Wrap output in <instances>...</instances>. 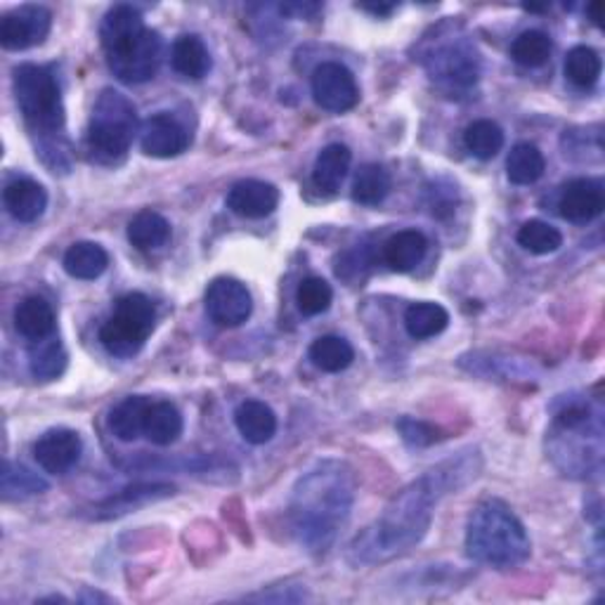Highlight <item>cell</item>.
Returning <instances> with one entry per match:
<instances>
[{
    "label": "cell",
    "instance_id": "f546056e",
    "mask_svg": "<svg viewBox=\"0 0 605 605\" xmlns=\"http://www.w3.org/2000/svg\"><path fill=\"white\" fill-rule=\"evenodd\" d=\"M391 173L381 164H365L353 180V201L362 206H379L391 194Z\"/></svg>",
    "mask_w": 605,
    "mask_h": 605
},
{
    "label": "cell",
    "instance_id": "ac0fdd59",
    "mask_svg": "<svg viewBox=\"0 0 605 605\" xmlns=\"http://www.w3.org/2000/svg\"><path fill=\"white\" fill-rule=\"evenodd\" d=\"M428 253V239L419 230H400L383 244V263L393 273H412Z\"/></svg>",
    "mask_w": 605,
    "mask_h": 605
},
{
    "label": "cell",
    "instance_id": "d590c367",
    "mask_svg": "<svg viewBox=\"0 0 605 605\" xmlns=\"http://www.w3.org/2000/svg\"><path fill=\"white\" fill-rule=\"evenodd\" d=\"M516 239L522 249L534 255H549L563 247V235L544 220H528L518 230Z\"/></svg>",
    "mask_w": 605,
    "mask_h": 605
},
{
    "label": "cell",
    "instance_id": "1f68e13d",
    "mask_svg": "<svg viewBox=\"0 0 605 605\" xmlns=\"http://www.w3.org/2000/svg\"><path fill=\"white\" fill-rule=\"evenodd\" d=\"M603 72L601 55L589 46H575L566 58V76L575 88L589 90L598 84Z\"/></svg>",
    "mask_w": 605,
    "mask_h": 605
},
{
    "label": "cell",
    "instance_id": "5bb4252c",
    "mask_svg": "<svg viewBox=\"0 0 605 605\" xmlns=\"http://www.w3.org/2000/svg\"><path fill=\"white\" fill-rule=\"evenodd\" d=\"M605 209L603 182L596 178H575L560 190L558 213L568 223L587 225L596 220Z\"/></svg>",
    "mask_w": 605,
    "mask_h": 605
},
{
    "label": "cell",
    "instance_id": "52a82bcc",
    "mask_svg": "<svg viewBox=\"0 0 605 605\" xmlns=\"http://www.w3.org/2000/svg\"><path fill=\"white\" fill-rule=\"evenodd\" d=\"M138 133V112L133 102L114 88H104L96 100L86 133L90 159L102 166H116L126 159Z\"/></svg>",
    "mask_w": 605,
    "mask_h": 605
},
{
    "label": "cell",
    "instance_id": "44dd1931",
    "mask_svg": "<svg viewBox=\"0 0 605 605\" xmlns=\"http://www.w3.org/2000/svg\"><path fill=\"white\" fill-rule=\"evenodd\" d=\"M173 492H176V488L166 486V482H138V486H130L124 492H118L116 496H110V500L102 502L96 508V518H114L121 514H128V511L138 506L164 500V496H171Z\"/></svg>",
    "mask_w": 605,
    "mask_h": 605
},
{
    "label": "cell",
    "instance_id": "4dcf8cb0",
    "mask_svg": "<svg viewBox=\"0 0 605 605\" xmlns=\"http://www.w3.org/2000/svg\"><path fill=\"white\" fill-rule=\"evenodd\" d=\"M311 360L317 369L327 374H339L353 365L355 351L351 343L341 339V336H319L311 345Z\"/></svg>",
    "mask_w": 605,
    "mask_h": 605
},
{
    "label": "cell",
    "instance_id": "cb8c5ba5",
    "mask_svg": "<svg viewBox=\"0 0 605 605\" xmlns=\"http://www.w3.org/2000/svg\"><path fill=\"white\" fill-rule=\"evenodd\" d=\"M110 267V253L96 241H76L64 253V270L74 279H98Z\"/></svg>",
    "mask_w": 605,
    "mask_h": 605
},
{
    "label": "cell",
    "instance_id": "74e56055",
    "mask_svg": "<svg viewBox=\"0 0 605 605\" xmlns=\"http://www.w3.org/2000/svg\"><path fill=\"white\" fill-rule=\"evenodd\" d=\"M333 301V291L327 279L322 277H307L301 281L299 291H295V303H299V311L307 317H315L329 311V305Z\"/></svg>",
    "mask_w": 605,
    "mask_h": 605
},
{
    "label": "cell",
    "instance_id": "f35d334b",
    "mask_svg": "<svg viewBox=\"0 0 605 605\" xmlns=\"http://www.w3.org/2000/svg\"><path fill=\"white\" fill-rule=\"evenodd\" d=\"M398 430H400L402 440H405L407 445H412V448H428V445H433V442H438L442 438L436 426H430V424L419 421V419H412V416L400 419Z\"/></svg>",
    "mask_w": 605,
    "mask_h": 605
},
{
    "label": "cell",
    "instance_id": "d6a6232c",
    "mask_svg": "<svg viewBox=\"0 0 605 605\" xmlns=\"http://www.w3.org/2000/svg\"><path fill=\"white\" fill-rule=\"evenodd\" d=\"M464 144L470 154L482 161L494 159L504 147V130L490 118L474 121L464 133Z\"/></svg>",
    "mask_w": 605,
    "mask_h": 605
},
{
    "label": "cell",
    "instance_id": "f1b7e54d",
    "mask_svg": "<svg viewBox=\"0 0 605 605\" xmlns=\"http://www.w3.org/2000/svg\"><path fill=\"white\" fill-rule=\"evenodd\" d=\"M450 325V313L438 303H414L405 313V329L416 341L433 339Z\"/></svg>",
    "mask_w": 605,
    "mask_h": 605
},
{
    "label": "cell",
    "instance_id": "e0dca14e",
    "mask_svg": "<svg viewBox=\"0 0 605 605\" xmlns=\"http://www.w3.org/2000/svg\"><path fill=\"white\" fill-rule=\"evenodd\" d=\"M3 204L12 218L20 223H36L48 209V192L43 185L29 178H17L5 185Z\"/></svg>",
    "mask_w": 605,
    "mask_h": 605
},
{
    "label": "cell",
    "instance_id": "2e32d148",
    "mask_svg": "<svg viewBox=\"0 0 605 605\" xmlns=\"http://www.w3.org/2000/svg\"><path fill=\"white\" fill-rule=\"evenodd\" d=\"M279 206V190L273 182L265 180H239L227 194V209L241 215V218L259 220L270 215Z\"/></svg>",
    "mask_w": 605,
    "mask_h": 605
},
{
    "label": "cell",
    "instance_id": "b9f144b4",
    "mask_svg": "<svg viewBox=\"0 0 605 605\" xmlns=\"http://www.w3.org/2000/svg\"><path fill=\"white\" fill-rule=\"evenodd\" d=\"M601 3H591V5H587V15H589V20H591V24H596V26H601Z\"/></svg>",
    "mask_w": 605,
    "mask_h": 605
},
{
    "label": "cell",
    "instance_id": "d4e9b609",
    "mask_svg": "<svg viewBox=\"0 0 605 605\" xmlns=\"http://www.w3.org/2000/svg\"><path fill=\"white\" fill-rule=\"evenodd\" d=\"M171 62H173V70H176L180 76L192 80L204 78L211 72L209 48L204 46V40L194 34L180 36L176 43H173Z\"/></svg>",
    "mask_w": 605,
    "mask_h": 605
},
{
    "label": "cell",
    "instance_id": "5b68a950",
    "mask_svg": "<svg viewBox=\"0 0 605 605\" xmlns=\"http://www.w3.org/2000/svg\"><path fill=\"white\" fill-rule=\"evenodd\" d=\"M466 554L496 570L520 568L530 558V537L504 502L488 500L468 518Z\"/></svg>",
    "mask_w": 605,
    "mask_h": 605
},
{
    "label": "cell",
    "instance_id": "7402d4cb",
    "mask_svg": "<svg viewBox=\"0 0 605 605\" xmlns=\"http://www.w3.org/2000/svg\"><path fill=\"white\" fill-rule=\"evenodd\" d=\"M15 327L17 331L34 343L46 341L55 331V311L43 299V295H29L24 299L15 311Z\"/></svg>",
    "mask_w": 605,
    "mask_h": 605
},
{
    "label": "cell",
    "instance_id": "8d00e7d4",
    "mask_svg": "<svg viewBox=\"0 0 605 605\" xmlns=\"http://www.w3.org/2000/svg\"><path fill=\"white\" fill-rule=\"evenodd\" d=\"M48 490V482L43 478H38L31 474L26 466L5 462L3 466V496L10 500H26V496H34Z\"/></svg>",
    "mask_w": 605,
    "mask_h": 605
},
{
    "label": "cell",
    "instance_id": "7a4b0ae2",
    "mask_svg": "<svg viewBox=\"0 0 605 605\" xmlns=\"http://www.w3.org/2000/svg\"><path fill=\"white\" fill-rule=\"evenodd\" d=\"M355 502L353 468L322 459L299 478L291 494L289 518L295 540L311 554H327L345 528Z\"/></svg>",
    "mask_w": 605,
    "mask_h": 605
},
{
    "label": "cell",
    "instance_id": "277c9868",
    "mask_svg": "<svg viewBox=\"0 0 605 605\" xmlns=\"http://www.w3.org/2000/svg\"><path fill=\"white\" fill-rule=\"evenodd\" d=\"M106 64L124 84H144L156 76L164 60V40L144 24L142 12L133 5H116L100 26Z\"/></svg>",
    "mask_w": 605,
    "mask_h": 605
},
{
    "label": "cell",
    "instance_id": "4fadbf2b",
    "mask_svg": "<svg viewBox=\"0 0 605 605\" xmlns=\"http://www.w3.org/2000/svg\"><path fill=\"white\" fill-rule=\"evenodd\" d=\"M84 452L80 436L72 428H52L40 436L34 445V456L38 466L52 476H62L72 470Z\"/></svg>",
    "mask_w": 605,
    "mask_h": 605
},
{
    "label": "cell",
    "instance_id": "9a60e30c",
    "mask_svg": "<svg viewBox=\"0 0 605 605\" xmlns=\"http://www.w3.org/2000/svg\"><path fill=\"white\" fill-rule=\"evenodd\" d=\"M140 147L147 156L173 159L190 147V133L168 114L150 116L140 128Z\"/></svg>",
    "mask_w": 605,
    "mask_h": 605
},
{
    "label": "cell",
    "instance_id": "ba28073f",
    "mask_svg": "<svg viewBox=\"0 0 605 605\" xmlns=\"http://www.w3.org/2000/svg\"><path fill=\"white\" fill-rule=\"evenodd\" d=\"M154 303L144 293L121 295L114 313L100 329L104 351L116 357L138 355L154 331Z\"/></svg>",
    "mask_w": 605,
    "mask_h": 605
},
{
    "label": "cell",
    "instance_id": "e575fe53",
    "mask_svg": "<svg viewBox=\"0 0 605 605\" xmlns=\"http://www.w3.org/2000/svg\"><path fill=\"white\" fill-rule=\"evenodd\" d=\"M551 50L554 43L544 31H522L514 43H511V58L518 62L520 66H528V70H537V66H544L551 58Z\"/></svg>",
    "mask_w": 605,
    "mask_h": 605
},
{
    "label": "cell",
    "instance_id": "9c48e42d",
    "mask_svg": "<svg viewBox=\"0 0 605 605\" xmlns=\"http://www.w3.org/2000/svg\"><path fill=\"white\" fill-rule=\"evenodd\" d=\"M424 66L430 80L452 98L468 92L480 76V58L466 38H450L433 46L426 52Z\"/></svg>",
    "mask_w": 605,
    "mask_h": 605
},
{
    "label": "cell",
    "instance_id": "6da1fadb",
    "mask_svg": "<svg viewBox=\"0 0 605 605\" xmlns=\"http://www.w3.org/2000/svg\"><path fill=\"white\" fill-rule=\"evenodd\" d=\"M478 452H464L456 459L426 470L393 496L374 526L355 537L348 546V560L353 566H381L407 554L426 537L442 496L464 488L478 476Z\"/></svg>",
    "mask_w": 605,
    "mask_h": 605
},
{
    "label": "cell",
    "instance_id": "8fae6325",
    "mask_svg": "<svg viewBox=\"0 0 605 605\" xmlns=\"http://www.w3.org/2000/svg\"><path fill=\"white\" fill-rule=\"evenodd\" d=\"M206 313L218 327H241L253 313L251 291L235 277L213 279L206 289Z\"/></svg>",
    "mask_w": 605,
    "mask_h": 605
},
{
    "label": "cell",
    "instance_id": "8992f818",
    "mask_svg": "<svg viewBox=\"0 0 605 605\" xmlns=\"http://www.w3.org/2000/svg\"><path fill=\"white\" fill-rule=\"evenodd\" d=\"M601 412L584 400H563L549 433V454L563 474L584 478L601 466Z\"/></svg>",
    "mask_w": 605,
    "mask_h": 605
},
{
    "label": "cell",
    "instance_id": "60d3db41",
    "mask_svg": "<svg viewBox=\"0 0 605 605\" xmlns=\"http://www.w3.org/2000/svg\"><path fill=\"white\" fill-rule=\"evenodd\" d=\"M360 8H362V10H367V12H371V15L388 17V15H391V12H395V8H398V5H383V3H379V5H371V3H362Z\"/></svg>",
    "mask_w": 605,
    "mask_h": 605
},
{
    "label": "cell",
    "instance_id": "484cf974",
    "mask_svg": "<svg viewBox=\"0 0 605 605\" xmlns=\"http://www.w3.org/2000/svg\"><path fill=\"white\" fill-rule=\"evenodd\" d=\"M152 400L144 395H130L126 400H121L118 405L112 409L110 416V428L112 433L121 440V442H133L142 436L144 428V416L147 409H150Z\"/></svg>",
    "mask_w": 605,
    "mask_h": 605
},
{
    "label": "cell",
    "instance_id": "4316f807",
    "mask_svg": "<svg viewBox=\"0 0 605 605\" xmlns=\"http://www.w3.org/2000/svg\"><path fill=\"white\" fill-rule=\"evenodd\" d=\"M130 244L140 251H156L168 244L171 225L164 215L156 211H140L136 218L128 223Z\"/></svg>",
    "mask_w": 605,
    "mask_h": 605
},
{
    "label": "cell",
    "instance_id": "d6986e66",
    "mask_svg": "<svg viewBox=\"0 0 605 605\" xmlns=\"http://www.w3.org/2000/svg\"><path fill=\"white\" fill-rule=\"evenodd\" d=\"M235 424L251 445H265L277 433V414L261 400L241 402L235 412Z\"/></svg>",
    "mask_w": 605,
    "mask_h": 605
},
{
    "label": "cell",
    "instance_id": "3957f363",
    "mask_svg": "<svg viewBox=\"0 0 605 605\" xmlns=\"http://www.w3.org/2000/svg\"><path fill=\"white\" fill-rule=\"evenodd\" d=\"M12 90L26 128L38 138L36 154L52 173L70 171V147L64 138V104L55 74L48 66L20 64L12 72Z\"/></svg>",
    "mask_w": 605,
    "mask_h": 605
},
{
    "label": "cell",
    "instance_id": "603a6c76",
    "mask_svg": "<svg viewBox=\"0 0 605 605\" xmlns=\"http://www.w3.org/2000/svg\"><path fill=\"white\" fill-rule=\"evenodd\" d=\"M182 426L185 424H182L180 409L173 405V402L159 400V402H152L150 409H147L142 436L150 440L152 445L168 448L182 436Z\"/></svg>",
    "mask_w": 605,
    "mask_h": 605
},
{
    "label": "cell",
    "instance_id": "83f0119b",
    "mask_svg": "<svg viewBox=\"0 0 605 605\" xmlns=\"http://www.w3.org/2000/svg\"><path fill=\"white\" fill-rule=\"evenodd\" d=\"M546 159L540 147L530 142H518L506 159V176L514 185H534L544 176Z\"/></svg>",
    "mask_w": 605,
    "mask_h": 605
},
{
    "label": "cell",
    "instance_id": "7c38bea8",
    "mask_svg": "<svg viewBox=\"0 0 605 605\" xmlns=\"http://www.w3.org/2000/svg\"><path fill=\"white\" fill-rule=\"evenodd\" d=\"M52 12L43 5H22L10 10L0 24V43L5 50L40 46L50 34Z\"/></svg>",
    "mask_w": 605,
    "mask_h": 605
},
{
    "label": "cell",
    "instance_id": "ffe728a7",
    "mask_svg": "<svg viewBox=\"0 0 605 605\" xmlns=\"http://www.w3.org/2000/svg\"><path fill=\"white\" fill-rule=\"evenodd\" d=\"M353 152L345 144L333 142L325 147L315 159L313 166V182L322 192H339L341 185L351 171Z\"/></svg>",
    "mask_w": 605,
    "mask_h": 605
},
{
    "label": "cell",
    "instance_id": "ab89813d",
    "mask_svg": "<svg viewBox=\"0 0 605 605\" xmlns=\"http://www.w3.org/2000/svg\"><path fill=\"white\" fill-rule=\"evenodd\" d=\"M319 10H322L319 3H285V5H279L281 15L295 17V20H313Z\"/></svg>",
    "mask_w": 605,
    "mask_h": 605
},
{
    "label": "cell",
    "instance_id": "30bf717a",
    "mask_svg": "<svg viewBox=\"0 0 605 605\" xmlns=\"http://www.w3.org/2000/svg\"><path fill=\"white\" fill-rule=\"evenodd\" d=\"M313 98L331 114H343L355 110L360 102V88L353 72L339 62H322L313 72Z\"/></svg>",
    "mask_w": 605,
    "mask_h": 605
},
{
    "label": "cell",
    "instance_id": "836d02e7",
    "mask_svg": "<svg viewBox=\"0 0 605 605\" xmlns=\"http://www.w3.org/2000/svg\"><path fill=\"white\" fill-rule=\"evenodd\" d=\"M66 351L60 341H38V345L29 353V369L40 381L60 379L66 369Z\"/></svg>",
    "mask_w": 605,
    "mask_h": 605
}]
</instances>
